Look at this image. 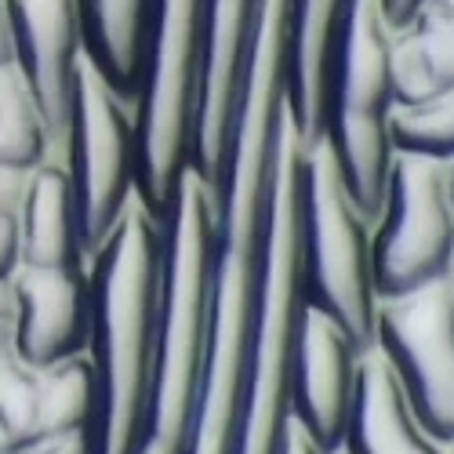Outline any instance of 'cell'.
Segmentation results:
<instances>
[{
	"label": "cell",
	"mask_w": 454,
	"mask_h": 454,
	"mask_svg": "<svg viewBox=\"0 0 454 454\" xmlns=\"http://www.w3.org/2000/svg\"><path fill=\"white\" fill-rule=\"evenodd\" d=\"M389 73H393V98L396 106H419L440 91H447L419 48L411 29H393V48H389Z\"/></svg>",
	"instance_id": "20"
},
{
	"label": "cell",
	"mask_w": 454,
	"mask_h": 454,
	"mask_svg": "<svg viewBox=\"0 0 454 454\" xmlns=\"http://www.w3.org/2000/svg\"><path fill=\"white\" fill-rule=\"evenodd\" d=\"M334 454H447V443L422 426L393 367L374 346L360 356L353 407Z\"/></svg>",
	"instance_id": "12"
},
{
	"label": "cell",
	"mask_w": 454,
	"mask_h": 454,
	"mask_svg": "<svg viewBox=\"0 0 454 454\" xmlns=\"http://www.w3.org/2000/svg\"><path fill=\"white\" fill-rule=\"evenodd\" d=\"M422 426L454 440V277L378 301L374 342Z\"/></svg>",
	"instance_id": "7"
},
{
	"label": "cell",
	"mask_w": 454,
	"mask_h": 454,
	"mask_svg": "<svg viewBox=\"0 0 454 454\" xmlns=\"http://www.w3.org/2000/svg\"><path fill=\"white\" fill-rule=\"evenodd\" d=\"M447 454H454V440H450V443H447Z\"/></svg>",
	"instance_id": "29"
},
{
	"label": "cell",
	"mask_w": 454,
	"mask_h": 454,
	"mask_svg": "<svg viewBox=\"0 0 454 454\" xmlns=\"http://www.w3.org/2000/svg\"><path fill=\"white\" fill-rule=\"evenodd\" d=\"M389 142L393 153L454 160V91H440L419 106H393Z\"/></svg>",
	"instance_id": "18"
},
{
	"label": "cell",
	"mask_w": 454,
	"mask_h": 454,
	"mask_svg": "<svg viewBox=\"0 0 454 454\" xmlns=\"http://www.w3.org/2000/svg\"><path fill=\"white\" fill-rule=\"evenodd\" d=\"M403 29L414 33V41L426 51L436 81L454 91V0H422L419 15Z\"/></svg>",
	"instance_id": "19"
},
{
	"label": "cell",
	"mask_w": 454,
	"mask_h": 454,
	"mask_svg": "<svg viewBox=\"0 0 454 454\" xmlns=\"http://www.w3.org/2000/svg\"><path fill=\"white\" fill-rule=\"evenodd\" d=\"M393 29L378 0H353L342 36L331 59L320 142L349 189L353 204L374 222L386 197V178L393 168V73H389Z\"/></svg>",
	"instance_id": "4"
},
{
	"label": "cell",
	"mask_w": 454,
	"mask_h": 454,
	"mask_svg": "<svg viewBox=\"0 0 454 454\" xmlns=\"http://www.w3.org/2000/svg\"><path fill=\"white\" fill-rule=\"evenodd\" d=\"M360 356L364 349L342 327L301 301L287 367V407L291 426L320 454H334L342 443Z\"/></svg>",
	"instance_id": "9"
},
{
	"label": "cell",
	"mask_w": 454,
	"mask_h": 454,
	"mask_svg": "<svg viewBox=\"0 0 454 454\" xmlns=\"http://www.w3.org/2000/svg\"><path fill=\"white\" fill-rule=\"evenodd\" d=\"M19 193H22V175L0 171V211H12L19 204Z\"/></svg>",
	"instance_id": "25"
},
{
	"label": "cell",
	"mask_w": 454,
	"mask_h": 454,
	"mask_svg": "<svg viewBox=\"0 0 454 454\" xmlns=\"http://www.w3.org/2000/svg\"><path fill=\"white\" fill-rule=\"evenodd\" d=\"M15 218H19L22 266H36V270L88 266L77 204H73V185L59 157L36 164L29 175H22Z\"/></svg>",
	"instance_id": "14"
},
{
	"label": "cell",
	"mask_w": 454,
	"mask_h": 454,
	"mask_svg": "<svg viewBox=\"0 0 454 454\" xmlns=\"http://www.w3.org/2000/svg\"><path fill=\"white\" fill-rule=\"evenodd\" d=\"M378 4H382V15H386L389 29H403L414 15H419L422 0H378Z\"/></svg>",
	"instance_id": "24"
},
{
	"label": "cell",
	"mask_w": 454,
	"mask_h": 454,
	"mask_svg": "<svg viewBox=\"0 0 454 454\" xmlns=\"http://www.w3.org/2000/svg\"><path fill=\"white\" fill-rule=\"evenodd\" d=\"M371 262L378 298L454 277V207L447 164L396 153L386 197L371 222Z\"/></svg>",
	"instance_id": "6"
},
{
	"label": "cell",
	"mask_w": 454,
	"mask_h": 454,
	"mask_svg": "<svg viewBox=\"0 0 454 454\" xmlns=\"http://www.w3.org/2000/svg\"><path fill=\"white\" fill-rule=\"evenodd\" d=\"M15 301V356L44 371L62 360L84 356L88 349V266L36 270L22 266L12 280Z\"/></svg>",
	"instance_id": "11"
},
{
	"label": "cell",
	"mask_w": 454,
	"mask_h": 454,
	"mask_svg": "<svg viewBox=\"0 0 454 454\" xmlns=\"http://www.w3.org/2000/svg\"><path fill=\"white\" fill-rule=\"evenodd\" d=\"M258 12L262 0H204V69L189 175L207 189L218 218L225 211V197H230L244 66Z\"/></svg>",
	"instance_id": "8"
},
{
	"label": "cell",
	"mask_w": 454,
	"mask_h": 454,
	"mask_svg": "<svg viewBox=\"0 0 454 454\" xmlns=\"http://www.w3.org/2000/svg\"><path fill=\"white\" fill-rule=\"evenodd\" d=\"M59 160L69 175L81 240L91 258L98 244L117 230L124 211L135 204L138 153L131 102L98 77L88 55L77 73V88H73L69 128Z\"/></svg>",
	"instance_id": "5"
},
{
	"label": "cell",
	"mask_w": 454,
	"mask_h": 454,
	"mask_svg": "<svg viewBox=\"0 0 454 454\" xmlns=\"http://www.w3.org/2000/svg\"><path fill=\"white\" fill-rule=\"evenodd\" d=\"M15 454H95V450H91V433H51L29 440Z\"/></svg>",
	"instance_id": "22"
},
{
	"label": "cell",
	"mask_w": 454,
	"mask_h": 454,
	"mask_svg": "<svg viewBox=\"0 0 454 454\" xmlns=\"http://www.w3.org/2000/svg\"><path fill=\"white\" fill-rule=\"evenodd\" d=\"M153 12L157 0H77L84 55L98 77L128 102L142 77Z\"/></svg>",
	"instance_id": "15"
},
{
	"label": "cell",
	"mask_w": 454,
	"mask_h": 454,
	"mask_svg": "<svg viewBox=\"0 0 454 454\" xmlns=\"http://www.w3.org/2000/svg\"><path fill=\"white\" fill-rule=\"evenodd\" d=\"M284 454H320V450H317L306 436H301V433L291 426V433H287V450H284Z\"/></svg>",
	"instance_id": "26"
},
{
	"label": "cell",
	"mask_w": 454,
	"mask_h": 454,
	"mask_svg": "<svg viewBox=\"0 0 454 454\" xmlns=\"http://www.w3.org/2000/svg\"><path fill=\"white\" fill-rule=\"evenodd\" d=\"M447 193H450V207H454V160H447Z\"/></svg>",
	"instance_id": "27"
},
{
	"label": "cell",
	"mask_w": 454,
	"mask_h": 454,
	"mask_svg": "<svg viewBox=\"0 0 454 454\" xmlns=\"http://www.w3.org/2000/svg\"><path fill=\"white\" fill-rule=\"evenodd\" d=\"M8 8L15 26V69L41 106L59 157L69 128L73 88L84 62L77 0H8Z\"/></svg>",
	"instance_id": "10"
},
{
	"label": "cell",
	"mask_w": 454,
	"mask_h": 454,
	"mask_svg": "<svg viewBox=\"0 0 454 454\" xmlns=\"http://www.w3.org/2000/svg\"><path fill=\"white\" fill-rule=\"evenodd\" d=\"M168 225L138 200L88 258V367L95 378V454H135L157 386Z\"/></svg>",
	"instance_id": "1"
},
{
	"label": "cell",
	"mask_w": 454,
	"mask_h": 454,
	"mask_svg": "<svg viewBox=\"0 0 454 454\" xmlns=\"http://www.w3.org/2000/svg\"><path fill=\"white\" fill-rule=\"evenodd\" d=\"M91 422H95V378L88 356H73L55 367L36 371V436L91 433Z\"/></svg>",
	"instance_id": "17"
},
{
	"label": "cell",
	"mask_w": 454,
	"mask_h": 454,
	"mask_svg": "<svg viewBox=\"0 0 454 454\" xmlns=\"http://www.w3.org/2000/svg\"><path fill=\"white\" fill-rule=\"evenodd\" d=\"M204 69V0H157L135 117V200L168 225L193 160V128Z\"/></svg>",
	"instance_id": "2"
},
{
	"label": "cell",
	"mask_w": 454,
	"mask_h": 454,
	"mask_svg": "<svg viewBox=\"0 0 454 454\" xmlns=\"http://www.w3.org/2000/svg\"><path fill=\"white\" fill-rule=\"evenodd\" d=\"M55 157L48 124L15 66L0 69V171L29 175Z\"/></svg>",
	"instance_id": "16"
},
{
	"label": "cell",
	"mask_w": 454,
	"mask_h": 454,
	"mask_svg": "<svg viewBox=\"0 0 454 454\" xmlns=\"http://www.w3.org/2000/svg\"><path fill=\"white\" fill-rule=\"evenodd\" d=\"M8 66H15V26H12L8 0H0V69Z\"/></svg>",
	"instance_id": "23"
},
{
	"label": "cell",
	"mask_w": 454,
	"mask_h": 454,
	"mask_svg": "<svg viewBox=\"0 0 454 454\" xmlns=\"http://www.w3.org/2000/svg\"><path fill=\"white\" fill-rule=\"evenodd\" d=\"M294 207H298V284L301 301L331 317L360 349L374 342V262L371 222L338 178L327 145L291 131Z\"/></svg>",
	"instance_id": "3"
},
{
	"label": "cell",
	"mask_w": 454,
	"mask_h": 454,
	"mask_svg": "<svg viewBox=\"0 0 454 454\" xmlns=\"http://www.w3.org/2000/svg\"><path fill=\"white\" fill-rule=\"evenodd\" d=\"M22 270V244H19V218L15 207L0 211V287L12 284Z\"/></svg>",
	"instance_id": "21"
},
{
	"label": "cell",
	"mask_w": 454,
	"mask_h": 454,
	"mask_svg": "<svg viewBox=\"0 0 454 454\" xmlns=\"http://www.w3.org/2000/svg\"><path fill=\"white\" fill-rule=\"evenodd\" d=\"M0 454H12V443L4 440V433H0Z\"/></svg>",
	"instance_id": "28"
},
{
	"label": "cell",
	"mask_w": 454,
	"mask_h": 454,
	"mask_svg": "<svg viewBox=\"0 0 454 454\" xmlns=\"http://www.w3.org/2000/svg\"><path fill=\"white\" fill-rule=\"evenodd\" d=\"M353 0H291L287 36V124L301 142H317L331 59Z\"/></svg>",
	"instance_id": "13"
}]
</instances>
